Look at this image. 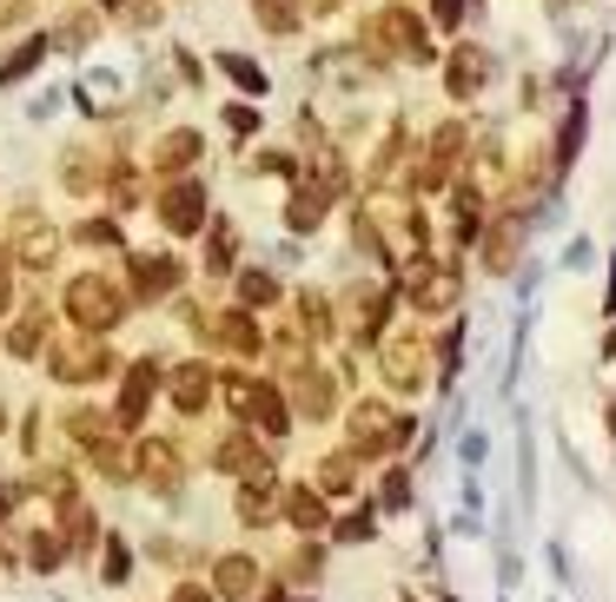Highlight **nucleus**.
Masks as SVG:
<instances>
[{
	"instance_id": "obj_34",
	"label": "nucleus",
	"mask_w": 616,
	"mask_h": 602,
	"mask_svg": "<svg viewBox=\"0 0 616 602\" xmlns=\"http://www.w3.org/2000/svg\"><path fill=\"white\" fill-rule=\"evenodd\" d=\"M438 20L451 27V20H458V0H438Z\"/></svg>"
},
{
	"instance_id": "obj_26",
	"label": "nucleus",
	"mask_w": 616,
	"mask_h": 602,
	"mask_svg": "<svg viewBox=\"0 0 616 602\" xmlns=\"http://www.w3.org/2000/svg\"><path fill=\"white\" fill-rule=\"evenodd\" d=\"M299 398H305V411H312V418H325V411H332V391H325V378H299Z\"/></svg>"
},
{
	"instance_id": "obj_37",
	"label": "nucleus",
	"mask_w": 616,
	"mask_h": 602,
	"mask_svg": "<svg viewBox=\"0 0 616 602\" xmlns=\"http://www.w3.org/2000/svg\"><path fill=\"white\" fill-rule=\"evenodd\" d=\"M610 437H616V411H610Z\"/></svg>"
},
{
	"instance_id": "obj_17",
	"label": "nucleus",
	"mask_w": 616,
	"mask_h": 602,
	"mask_svg": "<svg viewBox=\"0 0 616 602\" xmlns=\"http://www.w3.org/2000/svg\"><path fill=\"white\" fill-rule=\"evenodd\" d=\"M285 517H292L299 530H319V524H325V504H319L312 490H292V497H285Z\"/></svg>"
},
{
	"instance_id": "obj_5",
	"label": "nucleus",
	"mask_w": 616,
	"mask_h": 602,
	"mask_svg": "<svg viewBox=\"0 0 616 602\" xmlns=\"http://www.w3.org/2000/svg\"><path fill=\"white\" fill-rule=\"evenodd\" d=\"M352 437H358L365 457H378V451H391V444L405 437V424H398L385 404H358V411H352Z\"/></svg>"
},
{
	"instance_id": "obj_4",
	"label": "nucleus",
	"mask_w": 616,
	"mask_h": 602,
	"mask_svg": "<svg viewBox=\"0 0 616 602\" xmlns=\"http://www.w3.org/2000/svg\"><path fill=\"white\" fill-rule=\"evenodd\" d=\"M159 219H166V232L173 239H186V232H199V219H206V186H192V179H179L166 199H159Z\"/></svg>"
},
{
	"instance_id": "obj_2",
	"label": "nucleus",
	"mask_w": 616,
	"mask_h": 602,
	"mask_svg": "<svg viewBox=\"0 0 616 602\" xmlns=\"http://www.w3.org/2000/svg\"><path fill=\"white\" fill-rule=\"evenodd\" d=\"M7 232H13V258H20V265L46 272V265L60 258V232H53V225H46L40 212H20V219H13Z\"/></svg>"
},
{
	"instance_id": "obj_31",
	"label": "nucleus",
	"mask_w": 616,
	"mask_h": 602,
	"mask_svg": "<svg viewBox=\"0 0 616 602\" xmlns=\"http://www.w3.org/2000/svg\"><path fill=\"white\" fill-rule=\"evenodd\" d=\"M80 245H119V232L106 219H93V225H80Z\"/></svg>"
},
{
	"instance_id": "obj_21",
	"label": "nucleus",
	"mask_w": 616,
	"mask_h": 602,
	"mask_svg": "<svg viewBox=\"0 0 616 602\" xmlns=\"http://www.w3.org/2000/svg\"><path fill=\"white\" fill-rule=\"evenodd\" d=\"M239 298H246V305H272V298H279L272 272H246V278H239Z\"/></svg>"
},
{
	"instance_id": "obj_32",
	"label": "nucleus",
	"mask_w": 616,
	"mask_h": 602,
	"mask_svg": "<svg viewBox=\"0 0 616 602\" xmlns=\"http://www.w3.org/2000/svg\"><path fill=\"white\" fill-rule=\"evenodd\" d=\"M126 570H133V557H126V543H113L106 550V583H126Z\"/></svg>"
},
{
	"instance_id": "obj_3",
	"label": "nucleus",
	"mask_w": 616,
	"mask_h": 602,
	"mask_svg": "<svg viewBox=\"0 0 616 602\" xmlns=\"http://www.w3.org/2000/svg\"><path fill=\"white\" fill-rule=\"evenodd\" d=\"M385 384H391V391H418V384H425V338H418V331L385 338Z\"/></svg>"
},
{
	"instance_id": "obj_28",
	"label": "nucleus",
	"mask_w": 616,
	"mask_h": 602,
	"mask_svg": "<svg viewBox=\"0 0 616 602\" xmlns=\"http://www.w3.org/2000/svg\"><path fill=\"white\" fill-rule=\"evenodd\" d=\"M305 325H312V338H332V305H325L319 292L305 298Z\"/></svg>"
},
{
	"instance_id": "obj_14",
	"label": "nucleus",
	"mask_w": 616,
	"mask_h": 602,
	"mask_svg": "<svg viewBox=\"0 0 616 602\" xmlns=\"http://www.w3.org/2000/svg\"><path fill=\"white\" fill-rule=\"evenodd\" d=\"M212 338H219V345H226V351H239V358H252V351H259V345H265V338H259V325H252V318H246V311H226V318H219V325H212Z\"/></svg>"
},
{
	"instance_id": "obj_33",
	"label": "nucleus",
	"mask_w": 616,
	"mask_h": 602,
	"mask_svg": "<svg viewBox=\"0 0 616 602\" xmlns=\"http://www.w3.org/2000/svg\"><path fill=\"white\" fill-rule=\"evenodd\" d=\"M338 537H345V543H365V537H372V517H345Z\"/></svg>"
},
{
	"instance_id": "obj_9",
	"label": "nucleus",
	"mask_w": 616,
	"mask_h": 602,
	"mask_svg": "<svg viewBox=\"0 0 616 602\" xmlns=\"http://www.w3.org/2000/svg\"><path fill=\"white\" fill-rule=\"evenodd\" d=\"M106 371V351L100 345H60L53 351V378L60 384H86V378H100Z\"/></svg>"
},
{
	"instance_id": "obj_11",
	"label": "nucleus",
	"mask_w": 616,
	"mask_h": 602,
	"mask_svg": "<svg viewBox=\"0 0 616 602\" xmlns=\"http://www.w3.org/2000/svg\"><path fill=\"white\" fill-rule=\"evenodd\" d=\"M206 398H212V371L206 365H179L173 371V404L179 411H206Z\"/></svg>"
},
{
	"instance_id": "obj_6",
	"label": "nucleus",
	"mask_w": 616,
	"mask_h": 602,
	"mask_svg": "<svg viewBox=\"0 0 616 602\" xmlns=\"http://www.w3.org/2000/svg\"><path fill=\"white\" fill-rule=\"evenodd\" d=\"M372 40H378L385 53H418V60L431 53V46H425V33H418V20H411L405 7H385V13L372 20Z\"/></svg>"
},
{
	"instance_id": "obj_10",
	"label": "nucleus",
	"mask_w": 616,
	"mask_h": 602,
	"mask_svg": "<svg viewBox=\"0 0 616 602\" xmlns=\"http://www.w3.org/2000/svg\"><path fill=\"white\" fill-rule=\"evenodd\" d=\"M484 73H491V53H484V46H458V53H451V93H458V99H471V93L484 86Z\"/></svg>"
},
{
	"instance_id": "obj_7",
	"label": "nucleus",
	"mask_w": 616,
	"mask_h": 602,
	"mask_svg": "<svg viewBox=\"0 0 616 602\" xmlns=\"http://www.w3.org/2000/svg\"><path fill=\"white\" fill-rule=\"evenodd\" d=\"M405 285H411L418 311H445V305L458 298V278H451V272H438V265H411V272H405Z\"/></svg>"
},
{
	"instance_id": "obj_27",
	"label": "nucleus",
	"mask_w": 616,
	"mask_h": 602,
	"mask_svg": "<svg viewBox=\"0 0 616 602\" xmlns=\"http://www.w3.org/2000/svg\"><path fill=\"white\" fill-rule=\"evenodd\" d=\"M27 543H33V550H27V557H33V570H60V557H66V550H60V537H27Z\"/></svg>"
},
{
	"instance_id": "obj_23",
	"label": "nucleus",
	"mask_w": 616,
	"mask_h": 602,
	"mask_svg": "<svg viewBox=\"0 0 616 602\" xmlns=\"http://www.w3.org/2000/svg\"><path fill=\"white\" fill-rule=\"evenodd\" d=\"M226 73H232V80H239L246 93H265V73H259V66H252L246 53H226Z\"/></svg>"
},
{
	"instance_id": "obj_13",
	"label": "nucleus",
	"mask_w": 616,
	"mask_h": 602,
	"mask_svg": "<svg viewBox=\"0 0 616 602\" xmlns=\"http://www.w3.org/2000/svg\"><path fill=\"white\" fill-rule=\"evenodd\" d=\"M133 285L146 292V298H166L173 285H179V265L159 252V258H133Z\"/></svg>"
},
{
	"instance_id": "obj_1",
	"label": "nucleus",
	"mask_w": 616,
	"mask_h": 602,
	"mask_svg": "<svg viewBox=\"0 0 616 602\" xmlns=\"http://www.w3.org/2000/svg\"><path fill=\"white\" fill-rule=\"evenodd\" d=\"M66 318H73V325H86V331H106V325H119V292H113V278H100V272H80V278L66 285Z\"/></svg>"
},
{
	"instance_id": "obj_38",
	"label": "nucleus",
	"mask_w": 616,
	"mask_h": 602,
	"mask_svg": "<svg viewBox=\"0 0 616 602\" xmlns=\"http://www.w3.org/2000/svg\"><path fill=\"white\" fill-rule=\"evenodd\" d=\"M0 424H7V411H0Z\"/></svg>"
},
{
	"instance_id": "obj_18",
	"label": "nucleus",
	"mask_w": 616,
	"mask_h": 602,
	"mask_svg": "<svg viewBox=\"0 0 616 602\" xmlns=\"http://www.w3.org/2000/svg\"><path fill=\"white\" fill-rule=\"evenodd\" d=\"M252 7H259L265 33H292L299 27V0H252Z\"/></svg>"
},
{
	"instance_id": "obj_22",
	"label": "nucleus",
	"mask_w": 616,
	"mask_h": 602,
	"mask_svg": "<svg viewBox=\"0 0 616 602\" xmlns=\"http://www.w3.org/2000/svg\"><path fill=\"white\" fill-rule=\"evenodd\" d=\"M7 351H13V358H33V351H40V318H20V325L7 331Z\"/></svg>"
},
{
	"instance_id": "obj_19",
	"label": "nucleus",
	"mask_w": 616,
	"mask_h": 602,
	"mask_svg": "<svg viewBox=\"0 0 616 602\" xmlns=\"http://www.w3.org/2000/svg\"><path fill=\"white\" fill-rule=\"evenodd\" d=\"M192 152H199V139H192V133H186V126H179V133H166V139H159V166H192Z\"/></svg>"
},
{
	"instance_id": "obj_29",
	"label": "nucleus",
	"mask_w": 616,
	"mask_h": 602,
	"mask_svg": "<svg viewBox=\"0 0 616 602\" xmlns=\"http://www.w3.org/2000/svg\"><path fill=\"white\" fill-rule=\"evenodd\" d=\"M405 504H411V484L391 471V477H385V490H378V510H405Z\"/></svg>"
},
{
	"instance_id": "obj_20",
	"label": "nucleus",
	"mask_w": 616,
	"mask_h": 602,
	"mask_svg": "<svg viewBox=\"0 0 616 602\" xmlns=\"http://www.w3.org/2000/svg\"><path fill=\"white\" fill-rule=\"evenodd\" d=\"M40 53H46V40H27V46H20V53H7V66H0V80H7V86H13V80H20V73H33V66H40Z\"/></svg>"
},
{
	"instance_id": "obj_30",
	"label": "nucleus",
	"mask_w": 616,
	"mask_h": 602,
	"mask_svg": "<svg viewBox=\"0 0 616 602\" xmlns=\"http://www.w3.org/2000/svg\"><path fill=\"white\" fill-rule=\"evenodd\" d=\"M232 252H239V245H232V225H219V232H212V252H206V258H212V272H219V265H232Z\"/></svg>"
},
{
	"instance_id": "obj_15",
	"label": "nucleus",
	"mask_w": 616,
	"mask_h": 602,
	"mask_svg": "<svg viewBox=\"0 0 616 602\" xmlns=\"http://www.w3.org/2000/svg\"><path fill=\"white\" fill-rule=\"evenodd\" d=\"M212 464H219V471H232V477H252V471H272V464H265V451H252L246 437H226V444L212 451Z\"/></svg>"
},
{
	"instance_id": "obj_8",
	"label": "nucleus",
	"mask_w": 616,
	"mask_h": 602,
	"mask_svg": "<svg viewBox=\"0 0 616 602\" xmlns=\"http://www.w3.org/2000/svg\"><path fill=\"white\" fill-rule=\"evenodd\" d=\"M139 477H146L159 497L179 490V451H173L166 437H146V444H139Z\"/></svg>"
},
{
	"instance_id": "obj_16",
	"label": "nucleus",
	"mask_w": 616,
	"mask_h": 602,
	"mask_svg": "<svg viewBox=\"0 0 616 602\" xmlns=\"http://www.w3.org/2000/svg\"><path fill=\"white\" fill-rule=\"evenodd\" d=\"M252 583H259L252 557H219V570H212V590L219 596H252Z\"/></svg>"
},
{
	"instance_id": "obj_24",
	"label": "nucleus",
	"mask_w": 616,
	"mask_h": 602,
	"mask_svg": "<svg viewBox=\"0 0 616 602\" xmlns=\"http://www.w3.org/2000/svg\"><path fill=\"white\" fill-rule=\"evenodd\" d=\"M319 484H325L332 497H345V484H352V457H325V464H319Z\"/></svg>"
},
{
	"instance_id": "obj_36",
	"label": "nucleus",
	"mask_w": 616,
	"mask_h": 602,
	"mask_svg": "<svg viewBox=\"0 0 616 602\" xmlns=\"http://www.w3.org/2000/svg\"><path fill=\"white\" fill-rule=\"evenodd\" d=\"M7 305H13V292H7V272H0V311H7Z\"/></svg>"
},
{
	"instance_id": "obj_35",
	"label": "nucleus",
	"mask_w": 616,
	"mask_h": 602,
	"mask_svg": "<svg viewBox=\"0 0 616 602\" xmlns=\"http://www.w3.org/2000/svg\"><path fill=\"white\" fill-rule=\"evenodd\" d=\"M173 602H206V590H179Z\"/></svg>"
},
{
	"instance_id": "obj_25",
	"label": "nucleus",
	"mask_w": 616,
	"mask_h": 602,
	"mask_svg": "<svg viewBox=\"0 0 616 602\" xmlns=\"http://www.w3.org/2000/svg\"><path fill=\"white\" fill-rule=\"evenodd\" d=\"M319 212H325V199H319V192H299V199H292V225H299V232H312V225H319Z\"/></svg>"
},
{
	"instance_id": "obj_39",
	"label": "nucleus",
	"mask_w": 616,
	"mask_h": 602,
	"mask_svg": "<svg viewBox=\"0 0 616 602\" xmlns=\"http://www.w3.org/2000/svg\"><path fill=\"white\" fill-rule=\"evenodd\" d=\"M106 7H113V0H106Z\"/></svg>"
},
{
	"instance_id": "obj_12",
	"label": "nucleus",
	"mask_w": 616,
	"mask_h": 602,
	"mask_svg": "<svg viewBox=\"0 0 616 602\" xmlns=\"http://www.w3.org/2000/svg\"><path fill=\"white\" fill-rule=\"evenodd\" d=\"M146 404H153V365H133V371H126V391H119V411H113V418H119V424H139V418H146Z\"/></svg>"
}]
</instances>
